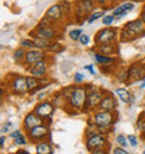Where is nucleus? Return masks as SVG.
Returning a JSON list of instances; mask_svg holds the SVG:
<instances>
[{
  "label": "nucleus",
  "instance_id": "18",
  "mask_svg": "<svg viewBox=\"0 0 145 154\" xmlns=\"http://www.w3.org/2000/svg\"><path fill=\"white\" fill-rule=\"evenodd\" d=\"M42 123H45L43 119L40 116H38L34 111H31V112H28V114L24 116V119H22V130H24V132H28L29 129L42 125Z\"/></svg>",
  "mask_w": 145,
  "mask_h": 154
},
{
  "label": "nucleus",
  "instance_id": "15",
  "mask_svg": "<svg viewBox=\"0 0 145 154\" xmlns=\"http://www.w3.org/2000/svg\"><path fill=\"white\" fill-rule=\"evenodd\" d=\"M98 111H109V112H116L117 111V98L114 94H112L110 91L105 90L103 98H102L101 104Z\"/></svg>",
  "mask_w": 145,
  "mask_h": 154
},
{
  "label": "nucleus",
  "instance_id": "54",
  "mask_svg": "<svg viewBox=\"0 0 145 154\" xmlns=\"http://www.w3.org/2000/svg\"><path fill=\"white\" fill-rule=\"evenodd\" d=\"M1 154H3V153H1Z\"/></svg>",
  "mask_w": 145,
  "mask_h": 154
},
{
  "label": "nucleus",
  "instance_id": "34",
  "mask_svg": "<svg viewBox=\"0 0 145 154\" xmlns=\"http://www.w3.org/2000/svg\"><path fill=\"white\" fill-rule=\"evenodd\" d=\"M20 46L21 48H24V49H27V51H29V49H35V45H34L32 38H24V39H21Z\"/></svg>",
  "mask_w": 145,
  "mask_h": 154
},
{
  "label": "nucleus",
  "instance_id": "29",
  "mask_svg": "<svg viewBox=\"0 0 145 154\" xmlns=\"http://www.w3.org/2000/svg\"><path fill=\"white\" fill-rule=\"evenodd\" d=\"M64 49V46L60 44V42H57V41H52V44H50V46H49V49L46 51L48 53H59L61 52Z\"/></svg>",
  "mask_w": 145,
  "mask_h": 154
},
{
  "label": "nucleus",
  "instance_id": "49",
  "mask_svg": "<svg viewBox=\"0 0 145 154\" xmlns=\"http://www.w3.org/2000/svg\"><path fill=\"white\" fill-rule=\"evenodd\" d=\"M140 90H145V80L140 83Z\"/></svg>",
  "mask_w": 145,
  "mask_h": 154
},
{
  "label": "nucleus",
  "instance_id": "35",
  "mask_svg": "<svg viewBox=\"0 0 145 154\" xmlns=\"http://www.w3.org/2000/svg\"><path fill=\"white\" fill-rule=\"evenodd\" d=\"M114 21H116V17L113 16V14H106V16L102 18V24L105 25V27H112Z\"/></svg>",
  "mask_w": 145,
  "mask_h": 154
},
{
  "label": "nucleus",
  "instance_id": "36",
  "mask_svg": "<svg viewBox=\"0 0 145 154\" xmlns=\"http://www.w3.org/2000/svg\"><path fill=\"white\" fill-rule=\"evenodd\" d=\"M84 80H85V76L81 73V72H77V73H74V76H72V81H74V84L75 85L84 83Z\"/></svg>",
  "mask_w": 145,
  "mask_h": 154
},
{
  "label": "nucleus",
  "instance_id": "43",
  "mask_svg": "<svg viewBox=\"0 0 145 154\" xmlns=\"http://www.w3.org/2000/svg\"><path fill=\"white\" fill-rule=\"evenodd\" d=\"M89 154H109V151H108V147H106V149H96V150L91 151Z\"/></svg>",
  "mask_w": 145,
  "mask_h": 154
},
{
  "label": "nucleus",
  "instance_id": "32",
  "mask_svg": "<svg viewBox=\"0 0 145 154\" xmlns=\"http://www.w3.org/2000/svg\"><path fill=\"white\" fill-rule=\"evenodd\" d=\"M114 142H116V146L123 147V149H126L127 146H130L129 140H127V136H124V134H117L116 139H114Z\"/></svg>",
  "mask_w": 145,
  "mask_h": 154
},
{
  "label": "nucleus",
  "instance_id": "20",
  "mask_svg": "<svg viewBox=\"0 0 145 154\" xmlns=\"http://www.w3.org/2000/svg\"><path fill=\"white\" fill-rule=\"evenodd\" d=\"M91 56L95 60V63H98L99 66H106V65H113L117 63V59L114 56H108V55H102V53L96 52V51H91Z\"/></svg>",
  "mask_w": 145,
  "mask_h": 154
},
{
  "label": "nucleus",
  "instance_id": "7",
  "mask_svg": "<svg viewBox=\"0 0 145 154\" xmlns=\"http://www.w3.org/2000/svg\"><path fill=\"white\" fill-rule=\"evenodd\" d=\"M31 37H39L48 41H56L60 37V27L59 25H48V27H40L36 25L31 31Z\"/></svg>",
  "mask_w": 145,
  "mask_h": 154
},
{
  "label": "nucleus",
  "instance_id": "52",
  "mask_svg": "<svg viewBox=\"0 0 145 154\" xmlns=\"http://www.w3.org/2000/svg\"><path fill=\"white\" fill-rule=\"evenodd\" d=\"M141 11H144V13H145V2H144V4H142V8H141Z\"/></svg>",
  "mask_w": 145,
  "mask_h": 154
},
{
  "label": "nucleus",
  "instance_id": "38",
  "mask_svg": "<svg viewBox=\"0 0 145 154\" xmlns=\"http://www.w3.org/2000/svg\"><path fill=\"white\" fill-rule=\"evenodd\" d=\"M78 44L82 45V46H88L89 45V37L87 35V34H82L80 38V41H78Z\"/></svg>",
  "mask_w": 145,
  "mask_h": 154
},
{
  "label": "nucleus",
  "instance_id": "5",
  "mask_svg": "<svg viewBox=\"0 0 145 154\" xmlns=\"http://www.w3.org/2000/svg\"><path fill=\"white\" fill-rule=\"evenodd\" d=\"M8 90L13 95H18L22 97L28 93V87H27V76L22 74H10L7 80Z\"/></svg>",
  "mask_w": 145,
  "mask_h": 154
},
{
  "label": "nucleus",
  "instance_id": "8",
  "mask_svg": "<svg viewBox=\"0 0 145 154\" xmlns=\"http://www.w3.org/2000/svg\"><path fill=\"white\" fill-rule=\"evenodd\" d=\"M25 134H27L29 143L36 144V143L42 142V140H48L50 137V126L42 123V125L35 126L32 129H29L28 132H25Z\"/></svg>",
  "mask_w": 145,
  "mask_h": 154
},
{
  "label": "nucleus",
  "instance_id": "23",
  "mask_svg": "<svg viewBox=\"0 0 145 154\" xmlns=\"http://www.w3.org/2000/svg\"><path fill=\"white\" fill-rule=\"evenodd\" d=\"M114 80L120 84H129V67H119L114 73Z\"/></svg>",
  "mask_w": 145,
  "mask_h": 154
},
{
  "label": "nucleus",
  "instance_id": "4",
  "mask_svg": "<svg viewBox=\"0 0 145 154\" xmlns=\"http://www.w3.org/2000/svg\"><path fill=\"white\" fill-rule=\"evenodd\" d=\"M88 90H89V93H88V97H87V104H85L84 112L92 115L99 108V104H101L102 98H103L105 90L99 88V87H93L92 84H88Z\"/></svg>",
  "mask_w": 145,
  "mask_h": 154
},
{
  "label": "nucleus",
  "instance_id": "16",
  "mask_svg": "<svg viewBox=\"0 0 145 154\" xmlns=\"http://www.w3.org/2000/svg\"><path fill=\"white\" fill-rule=\"evenodd\" d=\"M129 32H131L134 37L137 38H142L145 37V24L142 23L140 18H135V20H131V21H127L124 25H123Z\"/></svg>",
  "mask_w": 145,
  "mask_h": 154
},
{
  "label": "nucleus",
  "instance_id": "47",
  "mask_svg": "<svg viewBox=\"0 0 145 154\" xmlns=\"http://www.w3.org/2000/svg\"><path fill=\"white\" fill-rule=\"evenodd\" d=\"M14 154H31V153H29L28 150H25V149H18Z\"/></svg>",
  "mask_w": 145,
  "mask_h": 154
},
{
  "label": "nucleus",
  "instance_id": "21",
  "mask_svg": "<svg viewBox=\"0 0 145 154\" xmlns=\"http://www.w3.org/2000/svg\"><path fill=\"white\" fill-rule=\"evenodd\" d=\"M96 52L102 53V55H108V56H113V55H116L119 48H117V44L116 42H113V44H105V45H99L96 46L95 49Z\"/></svg>",
  "mask_w": 145,
  "mask_h": 154
},
{
  "label": "nucleus",
  "instance_id": "14",
  "mask_svg": "<svg viewBox=\"0 0 145 154\" xmlns=\"http://www.w3.org/2000/svg\"><path fill=\"white\" fill-rule=\"evenodd\" d=\"M27 72L29 73V76H34L39 80L48 79V72H49V59L40 60L38 63H35L34 66H31L29 69H27Z\"/></svg>",
  "mask_w": 145,
  "mask_h": 154
},
{
  "label": "nucleus",
  "instance_id": "45",
  "mask_svg": "<svg viewBox=\"0 0 145 154\" xmlns=\"http://www.w3.org/2000/svg\"><path fill=\"white\" fill-rule=\"evenodd\" d=\"M123 2H126V0H110V8H113L114 6H117V4L123 3Z\"/></svg>",
  "mask_w": 145,
  "mask_h": 154
},
{
  "label": "nucleus",
  "instance_id": "26",
  "mask_svg": "<svg viewBox=\"0 0 145 154\" xmlns=\"http://www.w3.org/2000/svg\"><path fill=\"white\" fill-rule=\"evenodd\" d=\"M34 39V45H35V49H40V51H48L52 41H48V39H43V38H39V37H32Z\"/></svg>",
  "mask_w": 145,
  "mask_h": 154
},
{
  "label": "nucleus",
  "instance_id": "3",
  "mask_svg": "<svg viewBox=\"0 0 145 154\" xmlns=\"http://www.w3.org/2000/svg\"><path fill=\"white\" fill-rule=\"evenodd\" d=\"M74 18L77 23L82 24L84 21L88 20V17L93 11H96V3L95 0H74Z\"/></svg>",
  "mask_w": 145,
  "mask_h": 154
},
{
  "label": "nucleus",
  "instance_id": "27",
  "mask_svg": "<svg viewBox=\"0 0 145 154\" xmlns=\"http://www.w3.org/2000/svg\"><path fill=\"white\" fill-rule=\"evenodd\" d=\"M42 84V81L39 79H36L34 76H27V87H28V94H31L36 87H39Z\"/></svg>",
  "mask_w": 145,
  "mask_h": 154
},
{
  "label": "nucleus",
  "instance_id": "53",
  "mask_svg": "<svg viewBox=\"0 0 145 154\" xmlns=\"http://www.w3.org/2000/svg\"><path fill=\"white\" fill-rule=\"evenodd\" d=\"M142 154H145V150H144V151H142Z\"/></svg>",
  "mask_w": 145,
  "mask_h": 154
},
{
  "label": "nucleus",
  "instance_id": "24",
  "mask_svg": "<svg viewBox=\"0 0 145 154\" xmlns=\"http://www.w3.org/2000/svg\"><path fill=\"white\" fill-rule=\"evenodd\" d=\"M135 39H137V38L134 37L133 34L129 32L124 27H121L120 32H119V42H121V44H129V42H134Z\"/></svg>",
  "mask_w": 145,
  "mask_h": 154
},
{
  "label": "nucleus",
  "instance_id": "12",
  "mask_svg": "<svg viewBox=\"0 0 145 154\" xmlns=\"http://www.w3.org/2000/svg\"><path fill=\"white\" fill-rule=\"evenodd\" d=\"M45 59H49L46 51H40V49H29V51H27V55H25V60H24L22 67L27 70V69H29L31 66L35 65V63H38V62H40V60H45Z\"/></svg>",
  "mask_w": 145,
  "mask_h": 154
},
{
  "label": "nucleus",
  "instance_id": "31",
  "mask_svg": "<svg viewBox=\"0 0 145 154\" xmlns=\"http://www.w3.org/2000/svg\"><path fill=\"white\" fill-rule=\"evenodd\" d=\"M28 143H29V140H28V137H27L25 132H22L20 136H17V137L14 139V144H16V146H27Z\"/></svg>",
  "mask_w": 145,
  "mask_h": 154
},
{
  "label": "nucleus",
  "instance_id": "17",
  "mask_svg": "<svg viewBox=\"0 0 145 154\" xmlns=\"http://www.w3.org/2000/svg\"><path fill=\"white\" fill-rule=\"evenodd\" d=\"M134 8H135V2L126 0V2L117 4V6H114L112 8V14L116 17V20H119V18H123L124 16H127L130 11H133Z\"/></svg>",
  "mask_w": 145,
  "mask_h": 154
},
{
  "label": "nucleus",
  "instance_id": "1",
  "mask_svg": "<svg viewBox=\"0 0 145 154\" xmlns=\"http://www.w3.org/2000/svg\"><path fill=\"white\" fill-rule=\"evenodd\" d=\"M88 85H74L72 93L70 94L69 100L66 102V105L63 106L66 112H69V109H72V115L81 114L85 109V104H87V97H88Z\"/></svg>",
  "mask_w": 145,
  "mask_h": 154
},
{
  "label": "nucleus",
  "instance_id": "28",
  "mask_svg": "<svg viewBox=\"0 0 145 154\" xmlns=\"http://www.w3.org/2000/svg\"><path fill=\"white\" fill-rule=\"evenodd\" d=\"M106 16V11L105 10H96V11H93L91 16L88 17V20H87V23L88 24H93L96 20H99V18H103V17Z\"/></svg>",
  "mask_w": 145,
  "mask_h": 154
},
{
  "label": "nucleus",
  "instance_id": "9",
  "mask_svg": "<svg viewBox=\"0 0 145 154\" xmlns=\"http://www.w3.org/2000/svg\"><path fill=\"white\" fill-rule=\"evenodd\" d=\"M109 147V137L108 134L98 133L95 136L85 139V149L91 153V151L96 150V149H106Z\"/></svg>",
  "mask_w": 145,
  "mask_h": 154
},
{
  "label": "nucleus",
  "instance_id": "33",
  "mask_svg": "<svg viewBox=\"0 0 145 154\" xmlns=\"http://www.w3.org/2000/svg\"><path fill=\"white\" fill-rule=\"evenodd\" d=\"M135 126H137V129L140 130L141 133L145 132V111H142L141 114H140V116L137 118V123H135Z\"/></svg>",
  "mask_w": 145,
  "mask_h": 154
},
{
  "label": "nucleus",
  "instance_id": "37",
  "mask_svg": "<svg viewBox=\"0 0 145 154\" xmlns=\"http://www.w3.org/2000/svg\"><path fill=\"white\" fill-rule=\"evenodd\" d=\"M127 140H129V144L131 147H137L138 146V137L135 134H129L127 136Z\"/></svg>",
  "mask_w": 145,
  "mask_h": 154
},
{
  "label": "nucleus",
  "instance_id": "2",
  "mask_svg": "<svg viewBox=\"0 0 145 154\" xmlns=\"http://www.w3.org/2000/svg\"><path fill=\"white\" fill-rule=\"evenodd\" d=\"M91 116H92L95 128L103 134L112 133L113 128L119 121L117 112H109V111H96Z\"/></svg>",
  "mask_w": 145,
  "mask_h": 154
},
{
  "label": "nucleus",
  "instance_id": "6",
  "mask_svg": "<svg viewBox=\"0 0 145 154\" xmlns=\"http://www.w3.org/2000/svg\"><path fill=\"white\" fill-rule=\"evenodd\" d=\"M119 32H120V28H114V27H105L99 29L95 34V46L116 42V39L119 38Z\"/></svg>",
  "mask_w": 145,
  "mask_h": 154
},
{
  "label": "nucleus",
  "instance_id": "51",
  "mask_svg": "<svg viewBox=\"0 0 145 154\" xmlns=\"http://www.w3.org/2000/svg\"><path fill=\"white\" fill-rule=\"evenodd\" d=\"M140 139H141V140H144V142H145V132H144V133H141V136H140Z\"/></svg>",
  "mask_w": 145,
  "mask_h": 154
},
{
  "label": "nucleus",
  "instance_id": "40",
  "mask_svg": "<svg viewBox=\"0 0 145 154\" xmlns=\"http://www.w3.org/2000/svg\"><path fill=\"white\" fill-rule=\"evenodd\" d=\"M11 126H13V122H11V121H7V122H6V123L1 126V134H4L6 132H10Z\"/></svg>",
  "mask_w": 145,
  "mask_h": 154
},
{
  "label": "nucleus",
  "instance_id": "44",
  "mask_svg": "<svg viewBox=\"0 0 145 154\" xmlns=\"http://www.w3.org/2000/svg\"><path fill=\"white\" fill-rule=\"evenodd\" d=\"M85 70H87V72H89V73L92 74V76H95V74H96V70H95V67H93V65H87L84 67Z\"/></svg>",
  "mask_w": 145,
  "mask_h": 154
},
{
  "label": "nucleus",
  "instance_id": "50",
  "mask_svg": "<svg viewBox=\"0 0 145 154\" xmlns=\"http://www.w3.org/2000/svg\"><path fill=\"white\" fill-rule=\"evenodd\" d=\"M140 62H141V65L145 67V57H142V59H140Z\"/></svg>",
  "mask_w": 145,
  "mask_h": 154
},
{
  "label": "nucleus",
  "instance_id": "22",
  "mask_svg": "<svg viewBox=\"0 0 145 154\" xmlns=\"http://www.w3.org/2000/svg\"><path fill=\"white\" fill-rule=\"evenodd\" d=\"M36 154H53V146L49 140H42V142L35 144Z\"/></svg>",
  "mask_w": 145,
  "mask_h": 154
},
{
  "label": "nucleus",
  "instance_id": "48",
  "mask_svg": "<svg viewBox=\"0 0 145 154\" xmlns=\"http://www.w3.org/2000/svg\"><path fill=\"white\" fill-rule=\"evenodd\" d=\"M138 18H140V20H141L142 23H144V24H145V13H144V11H141V13H140V17H138Z\"/></svg>",
  "mask_w": 145,
  "mask_h": 154
},
{
  "label": "nucleus",
  "instance_id": "46",
  "mask_svg": "<svg viewBox=\"0 0 145 154\" xmlns=\"http://www.w3.org/2000/svg\"><path fill=\"white\" fill-rule=\"evenodd\" d=\"M4 146H6V136L1 134L0 136V149H4Z\"/></svg>",
  "mask_w": 145,
  "mask_h": 154
},
{
  "label": "nucleus",
  "instance_id": "13",
  "mask_svg": "<svg viewBox=\"0 0 145 154\" xmlns=\"http://www.w3.org/2000/svg\"><path fill=\"white\" fill-rule=\"evenodd\" d=\"M145 80V67L141 65V62H134L129 66V84H133L135 81Z\"/></svg>",
  "mask_w": 145,
  "mask_h": 154
},
{
  "label": "nucleus",
  "instance_id": "30",
  "mask_svg": "<svg viewBox=\"0 0 145 154\" xmlns=\"http://www.w3.org/2000/svg\"><path fill=\"white\" fill-rule=\"evenodd\" d=\"M82 34H84V31L81 28H72L71 31H69V37H70V39H72L74 42H78Z\"/></svg>",
  "mask_w": 145,
  "mask_h": 154
},
{
  "label": "nucleus",
  "instance_id": "19",
  "mask_svg": "<svg viewBox=\"0 0 145 154\" xmlns=\"http://www.w3.org/2000/svg\"><path fill=\"white\" fill-rule=\"evenodd\" d=\"M113 94H114L121 102H124V104H130V105H131L134 102V95L131 94V91H130L129 88H126V87H116L114 91H113Z\"/></svg>",
  "mask_w": 145,
  "mask_h": 154
},
{
  "label": "nucleus",
  "instance_id": "39",
  "mask_svg": "<svg viewBox=\"0 0 145 154\" xmlns=\"http://www.w3.org/2000/svg\"><path fill=\"white\" fill-rule=\"evenodd\" d=\"M112 154H131V153H129V151L126 150V149H123V147L116 146V147H113Z\"/></svg>",
  "mask_w": 145,
  "mask_h": 154
},
{
  "label": "nucleus",
  "instance_id": "25",
  "mask_svg": "<svg viewBox=\"0 0 145 154\" xmlns=\"http://www.w3.org/2000/svg\"><path fill=\"white\" fill-rule=\"evenodd\" d=\"M25 55H27V49L24 48H17L14 52H13V59H14V62H16L17 65L22 66L24 65V60H25Z\"/></svg>",
  "mask_w": 145,
  "mask_h": 154
},
{
  "label": "nucleus",
  "instance_id": "41",
  "mask_svg": "<svg viewBox=\"0 0 145 154\" xmlns=\"http://www.w3.org/2000/svg\"><path fill=\"white\" fill-rule=\"evenodd\" d=\"M95 3H96V6L103 7V8H105L106 6H109V7H110V0H95Z\"/></svg>",
  "mask_w": 145,
  "mask_h": 154
},
{
  "label": "nucleus",
  "instance_id": "42",
  "mask_svg": "<svg viewBox=\"0 0 145 154\" xmlns=\"http://www.w3.org/2000/svg\"><path fill=\"white\" fill-rule=\"evenodd\" d=\"M21 133H22V129H14V130H11V132H10V137L14 140V139H16L17 136H20Z\"/></svg>",
  "mask_w": 145,
  "mask_h": 154
},
{
  "label": "nucleus",
  "instance_id": "10",
  "mask_svg": "<svg viewBox=\"0 0 145 154\" xmlns=\"http://www.w3.org/2000/svg\"><path fill=\"white\" fill-rule=\"evenodd\" d=\"M45 17H48V18L52 21L53 24H56V25H59V27H60L61 21L64 20L67 16H66V11H64V8H63V4H61V3H56V4H52V6L46 10Z\"/></svg>",
  "mask_w": 145,
  "mask_h": 154
},
{
  "label": "nucleus",
  "instance_id": "11",
  "mask_svg": "<svg viewBox=\"0 0 145 154\" xmlns=\"http://www.w3.org/2000/svg\"><path fill=\"white\" fill-rule=\"evenodd\" d=\"M55 109H56V105H55L52 101L45 100V101H39V102H38V104L34 106L32 111L35 112L36 115H38V116L42 118L43 121H48V119H50V118H52Z\"/></svg>",
  "mask_w": 145,
  "mask_h": 154
}]
</instances>
